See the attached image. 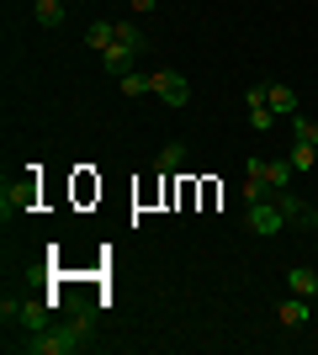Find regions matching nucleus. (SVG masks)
<instances>
[{"label": "nucleus", "instance_id": "nucleus-12", "mask_svg": "<svg viewBox=\"0 0 318 355\" xmlns=\"http://www.w3.org/2000/svg\"><path fill=\"white\" fill-rule=\"evenodd\" d=\"M85 43H91L96 53H106V48L117 43V21H106V16H101V21H91V27H85Z\"/></svg>", "mask_w": 318, "mask_h": 355}, {"label": "nucleus", "instance_id": "nucleus-17", "mask_svg": "<svg viewBox=\"0 0 318 355\" xmlns=\"http://www.w3.org/2000/svg\"><path fill=\"white\" fill-rule=\"evenodd\" d=\"M287 159H292V170H313V164H318V148L313 144H292Z\"/></svg>", "mask_w": 318, "mask_h": 355}, {"label": "nucleus", "instance_id": "nucleus-13", "mask_svg": "<svg viewBox=\"0 0 318 355\" xmlns=\"http://www.w3.org/2000/svg\"><path fill=\"white\" fill-rule=\"evenodd\" d=\"M117 90H122V96H133V101H138V96H154V80H149V74H143V69H127V74H122V80H117Z\"/></svg>", "mask_w": 318, "mask_h": 355}, {"label": "nucleus", "instance_id": "nucleus-16", "mask_svg": "<svg viewBox=\"0 0 318 355\" xmlns=\"http://www.w3.org/2000/svg\"><path fill=\"white\" fill-rule=\"evenodd\" d=\"M249 128H255V133H271V128H276V112H271V101L249 106Z\"/></svg>", "mask_w": 318, "mask_h": 355}, {"label": "nucleus", "instance_id": "nucleus-19", "mask_svg": "<svg viewBox=\"0 0 318 355\" xmlns=\"http://www.w3.org/2000/svg\"><path fill=\"white\" fill-rule=\"evenodd\" d=\"M127 6H133V11H138V16H149V11H154V6H159V0H127Z\"/></svg>", "mask_w": 318, "mask_h": 355}, {"label": "nucleus", "instance_id": "nucleus-2", "mask_svg": "<svg viewBox=\"0 0 318 355\" xmlns=\"http://www.w3.org/2000/svg\"><path fill=\"white\" fill-rule=\"evenodd\" d=\"M0 318L32 329V334H43V329H53V297H37V302H16V297H6V302H0Z\"/></svg>", "mask_w": 318, "mask_h": 355}, {"label": "nucleus", "instance_id": "nucleus-9", "mask_svg": "<svg viewBox=\"0 0 318 355\" xmlns=\"http://www.w3.org/2000/svg\"><path fill=\"white\" fill-rule=\"evenodd\" d=\"M69 16V0H32V21L37 27H64Z\"/></svg>", "mask_w": 318, "mask_h": 355}, {"label": "nucleus", "instance_id": "nucleus-5", "mask_svg": "<svg viewBox=\"0 0 318 355\" xmlns=\"http://www.w3.org/2000/svg\"><path fill=\"white\" fill-rule=\"evenodd\" d=\"M244 175H255V180H265V186H271V191H287L292 186V175H297V170H292V159H244Z\"/></svg>", "mask_w": 318, "mask_h": 355}, {"label": "nucleus", "instance_id": "nucleus-8", "mask_svg": "<svg viewBox=\"0 0 318 355\" xmlns=\"http://www.w3.org/2000/svg\"><path fill=\"white\" fill-rule=\"evenodd\" d=\"M308 302H313V297H297V292H292L287 302L276 308V324H281V329H303L308 324Z\"/></svg>", "mask_w": 318, "mask_h": 355}, {"label": "nucleus", "instance_id": "nucleus-6", "mask_svg": "<svg viewBox=\"0 0 318 355\" xmlns=\"http://www.w3.org/2000/svg\"><path fill=\"white\" fill-rule=\"evenodd\" d=\"M271 196H276V207L287 212L292 228H303V234H313V228H318V207H308L303 196H292V186H287V191H271Z\"/></svg>", "mask_w": 318, "mask_h": 355}, {"label": "nucleus", "instance_id": "nucleus-7", "mask_svg": "<svg viewBox=\"0 0 318 355\" xmlns=\"http://www.w3.org/2000/svg\"><path fill=\"white\" fill-rule=\"evenodd\" d=\"M101 69H106V74H117V80H122L127 69H138V48H127V43H112V48L101 53Z\"/></svg>", "mask_w": 318, "mask_h": 355}, {"label": "nucleus", "instance_id": "nucleus-18", "mask_svg": "<svg viewBox=\"0 0 318 355\" xmlns=\"http://www.w3.org/2000/svg\"><path fill=\"white\" fill-rule=\"evenodd\" d=\"M292 144H313V148H318V122L292 117Z\"/></svg>", "mask_w": 318, "mask_h": 355}, {"label": "nucleus", "instance_id": "nucleus-1", "mask_svg": "<svg viewBox=\"0 0 318 355\" xmlns=\"http://www.w3.org/2000/svg\"><path fill=\"white\" fill-rule=\"evenodd\" d=\"M91 329H96V313L80 308L69 324H53V329H43V334L21 340V350H27V355H75V350L91 345Z\"/></svg>", "mask_w": 318, "mask_h": 355}, {"label": "nucleus", "instance_id": "nucleus-10", "mask_svg": "<svg viewBox=\"0 0 318 355\" xmlns=\"http://www.w3.org/2000/svg\"><path fill=\"white\" fill-rule=\"evenodd\" d=\"M287 286L297 297H318V266H292L287 270Z\"/></svg>", "mask_w": 318, "mask_h": 355}, {"label": "nucleus", "instance_id": "nucleus-15", "mask_svg": "<svg viewBox=\"0 0 318 355\" xmlns=\"http://www.w3.org/2000/svg\"><path fill=\"white\" fill-rule=\"evenodd\" d=\"M117 43H127V48H138V53H143V48H154L149 37H143V32H138V21H117Z\"/></svg>", "mask_w": 318, "mask_h": 355}, {"label": "nucleus", "instance_id": "nucleus-4", "mask_svg": "<svg viewBox=\"0 0 318 355\" xmlns=\"http://www.w3.org/2000/svg\"><path fill=\"white\" fill-rule=\"evenodd\" d=\"M149 80H154V96H159V101H165L170 112L191 106V85H186V74H175V69H154Z\"/></svg>", "mask_w": 318, "mask_h": 355}, {"label": "nucleus", "instance_id": "nucleus-14", "mask_svg": "<svg viewBox=\"0 0 318 355\" xmlns=\"http://www.w3.org/2000/svg\"><path fill=\"white\" fill-rule=\"evenodd\" d=\"M181 164H186V144H165V148H159V159H154V170H165V175H170V170H181Z\"/></svg>", "mask_w": 318, "mask_h": 355}, {"label": "nucleus", "instance_id": "nucleus-11", "mask_svg": "<svg viewBox=\"0 0 318 355\" xmlns=\"http://www.w3.org/2000/svg\"><path fill=\"white\" fill-rule=\"evenodd\" d=\"M265 101H271V112H276V117H297V90H292V85H271V90H265Z\"/></svg>", "mask_w": 318, "mask_h": 355}, {"label": "nucleus", "instance_id": "nucleus-3", "mask_svg": "<svg viewBox=\"0 0 318 355\" xmlns=\"http://www.w3.org/2000/svg\"><path fill=\"white\" fill-rule=\"evenodd\" d=\"M244 228L260 239H276V234H287V212L276 207V196H260V202L244 207Z\"/></svg>", "mask_w": 318, "mask_h": 355}]
</instances>
